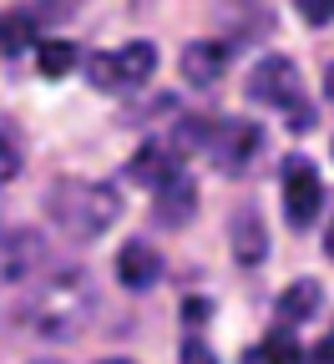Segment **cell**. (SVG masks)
Returning <instances> with one entry per match:
<instances>
[{"mask_svg": "<svg viewBox=\"0 0 334 364\" xmlns=\"http://www.w3.org/2000/svg\"><path fill=\"white\" fill-rule=\"evenodd\" d=\"M81 61V51L71 41H36V71L41 76H71Z\"/></svg>", "mask_w": 334, "mask_h": 364, "instance_id": "obj_14", "label": "cell"}, {"mask_svg": "<svg viewBox=\"0 0 334 364\" xmlns=\"http://www.w3.org/2000/svg\"><path fill=\"white\" fill-rule=\"evenodd\" d=\"M182 318H187V324H198V318H213V304H208V299H187V304H182Z\"/></svg>", "mask_w": 334, "mask_h": 364, "instance_id": "obj_21", "label": "cell"}, {"mask_svg": "<svg viewBox=\"0 0 334 364\" xmlns=\"http://www.w3.org/2000/svg\"><path fill=\"white\" fill-rule=\"evenodd\" d=\"M182 364H218L203 339H182Z\"/></svg>", "mask_w": 334, "mask_h": 364, "instance_id": "obj_20", "label": "cell"}, {"mask_svg": "<svg viewBox=\"0 0 334 364\" xmlns=\"http://www.w3.org/2000/svg\"><path fill=\"white\" fill-rule=\"evenodd\" d=\"M294 6H299V16L309 26H329L334 21V0H294Z\"/></svg>", "mask_w": 334, "mask_h": 364, "instance_id": "obj_19", "label": "cell"}, {"mask_svg": "<svg viewBox=\"0 0 334 364\" xmlns=\"http://www.w3.org/2000/svg\"><path fill=\"white\" fill-rule=\"evenodd\" d=\"M21 162H26V152H21V132H16L11 122H0V182H11V177L21 172Z\"/></svg>", "mask_w": 334, "mask_h": 364, "instance_id": "obj_18", "label": "cell"}, {"mask_svg": "<svg viewBox=\"0 0 334 364\" xmlns=\"http://www.w3.org/2000/svg\"><path fill=\"white\" fill-rule=\"evenodd\" d=\"M102 364H132V359H102Z\"/></svg>", "mask_w": 334, "mask_h": 364, "instance_id": "obj_25", "label": "cell"}, {"mask_svg": "<svg viewBox=\"0 0 334 364\" xmlns=\"http://www.w3.org/2000/svg\"><path fill=\"white\" fill-rule=\"evenodd\" d=\"M36 46V21L26 11H6L0 16V56H21Z\"/></svg>", "mask_w": 334, "mask_h": 364, "instance_id": "obj_15", "label": "cell"}, {"mask_svg": "<svg viewBox=\"0 0 334 364\" xmlns=\"http://www.w3.org/2000/svg\"><path fill=\"white\" fill-rule=\"evenodd\" d=\"M278 198H283V218L294 228H309L324 208V182H319V167L309 157H283L278 167Z\"/></svg>", "mask_w": 334, "mask_h": 364, "instance_id": "obj_5", "label": "cell"}, {"mask_svg": "<svg viewBox=\"0 0 334 364\" xmlns=\"http://www.w3.org/2000/svg\"><path fill=\"white\" fill-rule=\"evenodd\" d=\"M249 97L259 107H273V112H299L304 102V76L289 56H263L254 71H249ZM309 122V112H299V127Z\"/></svg>", "mask_w": 334, "mask_h": 364, "instance_id": "obj_4", "label": "cell"}, {"mask_svg": "<svg viewBox=\"0 0 334 364\" xmlns=\"http://www.w3.org/2000/svg\"><path fill=\"white\" fill-rule=\"evenodd\" d=\"M157 198H152V218L162 223V228H187L193 223V213H198V188H193V177L187 172H177V177H167L162 188H152Z\"/></svg>", "mask_w": 334, "mask_h": 364, "instance_id": "obj_8", "label": "cell"}, {"mask_svg": "<svg viewBox=\"0 0 334 364\" xmlns=\"http://www.w3.org/2000/svg\"><path fill=\"white\" fill-rule=\"evenodd\" d=\"M233 253H238V263H244V268H259V263L268 258V233H263V218H259L254 208L233 213Z\"/></svg>", "mask_w": 334, "mask_h": 364, "instance_id": "obj_12", "label": "cell"}, {"mask_svg": "<svg viewBox=\"0 0 334 364\" xmlns=\"http://www.w3.org/2000/svg\"><path fill=\"white\" fill-rule=\"evenodd\" d=\"M117 279H122V289H152L157 279H162V253L152 248V243H122V253H117Z\"/></svg>", "mask_w": 334, "mask_h": 364, "instance_id": "obj_9", "label": "cell"}, {"mask_svg": "<svg viewBox=\"0 0 334 364\" xmlns=\"http://www.w3.org/2000/svg\"><path fill=\"white\" fill-rule=\"evenodd\" d=\"M223 71H228V46H218V41L182 46V76L193 81V86H213Z\"/></svg>", "mask_w": 334, "mask_h": 364, "instance_id": "obj_11", "label": "cell"}, {"mask_svg": "<svg viewBox=\"0 0 334 364\" xmlns=\"http://www.w3.org/2000/svg\"><path fill=\"white\" fill-rule=\"evenodd\" d=\"M46 213H51V223H61V233H71L81 243H97L122 218V193L112 188V182L61 177L51 188V198H46Z\"/></svg>", "mask_w": 334, "mask_h": 364, "instance_id": "obj_2", "label": "cell"}, {"mask_svg": "<svg viewBox=\"0 0 334 364\" xmlns=\"http://www.w3.org/2000/svg\"><path fill=\"white\" fill-rule=\"evenodd\" d=\"M324 253H329V258H334V223H329V228H324Z\"/></svg>", "mask_w": 334, "mask_h": 364, "instance_id": "obj_24", "label": "cell"}, {"mask_svg": "<svg viewBox=\"0 0 334 364\" xmlns=\"http://www.w3.org/2000/svg\"><path fill=\"white\" fill-rule=\"evenodd\" d=\"M244 364H299V344H294V334H289V329L278 324L259 349H249V354H244Z\"/></svg>", "mask_w": 334, "mask_h": 364, "instance_id": "obj_16", "label": "cell"}, {"mask_svg": "<svg viewBox=\"0 0 334 364\" xmlns=\"http://www.w3.org/2000/svg\"><path fill=\"white\" fill-rule=\"evenodd\" d=\"M319 364H334V329H329L324 344H319Z\"/></svg>", "mask_w": 334, "mask_h": 364, "instance_id": "obj_22", "label": "cell"}, {"mask_svg": "<svg viewBox=\"0 0 334 364\" xmlns=\"http://www.w3.org/2000/svg\"><path fill=\"white\" fill-rule=\"evenodd\" d=\"M319 304H324V294H319V284H314V279L289 284V289L278 294V324H283V329L304 324V318H314V314H319Z\"/></svg>", "mask_w": 334, "mask_h": 364, "instance_id": "obj_13", "label": "cell"}, {"mask_svg": "<svg viewBox=\"0 0 334 364\" xmlns=\"http://www.w3.org/2000/svg\"><path fill=\"white\" fill-rule=\"evenodd\" d=\"M152 71H157V46L152 41H132V46H122V51L86 56V76L102 91H137V86L152 81Z\"/></svg>", "mask_w": 334, "mask_h": 364, "instance_id": "obj_3", "label": "cell"}, {"mask_svg": "<svg viewBox=\"0 0 334 364\" xmlns=\"http://www.w3.org/2000/svg\"><path fill=\"white\" fill-rule=\"evenodd\" d=\"M259 142H263V132H259V122H244V117H228V122H218V132H213V147H208V157L218 162V172H228V177H238L254 157H259Z\"/></svg>", "mask_w": 334, "mask_h": 364, "instance_id": "obj_6", "label": "cell"}, {"mask_svg": "<svg viewBox=\"0 0 334 364\" xmlns=\"http://www.w3.org/2000/svg\"><path fill=\"white\" fill-rule=\"evenodd\" d=\"M324 97H329V102H334V66H329V71H324Z\"/></svg>", "mask_w": 334, "mask_h": 364, "instance_id": "obj_23", "label": "cell"}, {"mask_svg": "<svg viewBox=\"0 0 334 364\" xmlns=\"http://www.w3.org/2000/svg\"><path fill=\"white\" fill-rule=\"evenodd\" d=\"M213 132H218L213 117H187V122L172 132V152H177V157H187V152H208V147H213Z\"/></svg>", "mask_w": 334, "mask_h": 364, "instance_id": "obj_17", "label": "cell"}, {"mask_svg": "<svg viewBox=\"0 0 334 364\" xmlns=\"http://www.w3.org/2000/svg\"><path fill=\"white\" fill-rule=\"evenodd\" d=\"M177 162H182V157L172 152V142H147V147H137V157L127 162V177L142 182V188H162L167 177L182 172Z\"/></svg>", "mask_w": 334, "mask_h": 364, "instance_id": "obj_10", "label": "cell"}, {"mask_svg": "<svg viewBox=\"0 0 334 364\" xmlns=\"http://www.w3.org/2000/svg\"><path fill=\"white\" fill-rule=\"evenodd\" d=\"M91 314H97V289L81 268H66V273H51L41 294L26 304V324L41 339H76L91 324Z\"/></svg>", "mask_w": 334, "mask_h": 364, "instance_id": "obj_1", "label": "cell"}, {"mask_svg": "<svg viewBox=\"0 0 334 364\" xmlns=\"http://www.w3.org/2000/svg\"><path fill=\"white\" fill-rule=\"evenodd\" d=\"M41 263H46V238L36 228H6L0 233V284L36 279Z\"/></svg>", "mask_w": 334, "mask_h": 364, "instance_id": "obj_7", "label": "cell"}]
</instances>
